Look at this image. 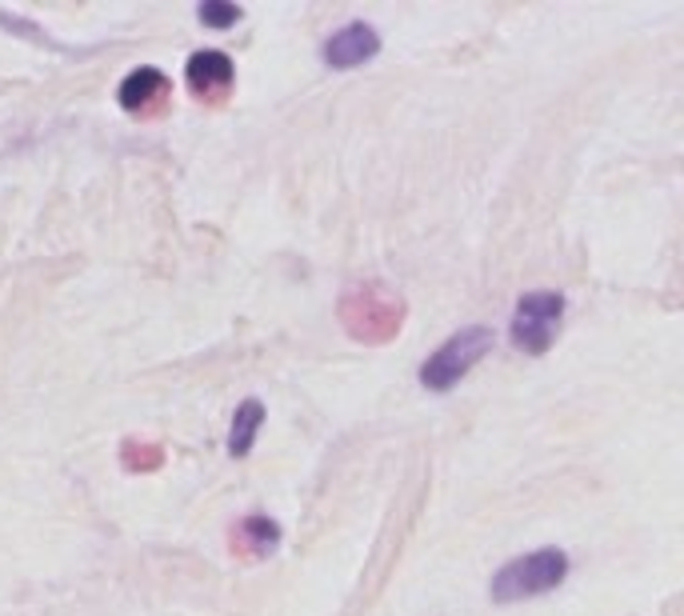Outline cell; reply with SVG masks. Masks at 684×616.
<instances>
[{"label":"cell","mask_w":684,"mask_h":616,"mask_svg":"<svg viewBox=\"0 0 684 616\" xmlns=\"http://www.w3.org/2000/svg\"><path fill=\"white\" fill-rule=\"evenodd\" d=\"M260 425H265V405H260V400H253V396H248V400H241V405H236V412H232V429H229V453L236 456V461L253 453Z\"/></svg>","instance_id":"9c48e42d"},{"label":"cell","mask_w":684,"mask_h":616,"mask_svg":"<svg viewBox=\"0 0 684 616\" xmlns=\"http://www.w3.org/2000/svg\"><path fill=\"white\" fill-rule=\"evenodd\" d=\"M488 352H492V328L485 325L461 328V333H453L441 349L432 352L429 361L420 364V384L432 388V393H449L461 376H468L476 364L485 361Z\"/></svg>","instance_id":"3957f363"},{"label":"cell","mask_w":684,"mask_h":616,"mask_svg":"<svg viewBox=\"0 0 684 616\" xmlns=\"http://www.w3.org/2000/svg\"><path fill=\"white\" fill-rule=\"evenodd\" d=\"M565 577H569V557H565L560 548H541V553L509 560V565L492 577V601L509 605V601H524V596L553 593Z\"/></svg>","instance_id":"7a4b0ae2"},{"label":"cell","mask_w":684,"mask_h":616,"mask_svg":"<svg viewBox=\"0 0 684 616\" xmlns=\"http://www.w3.org/2000/svg\"><path fill=\"white\" fill-rule=\"evenodd\" d=\"M0 24H9V28H16V36H33L36 45H45V48H60L65 53V45H57V40H48L40 28H36L33 21H24V16H16V12H0Z\"/></svg>","instance_id":"7c38bea8"},{"label":"cell","mask_w":684,"mask_h":616,"mask_svg":"<svg viewBox=\"0 0 684 616\" xmlns=\"http://www.w3.org/2000/svg\"><path fill=\"white\" fill-rule=\"evenodd\" d=\"M164 96H169V77L161 69L128 72L125 81H120V89H116V101L128 113H149L152 105H164Z\"/></svg>","instance_id":"ba28073f"},{"label":"cell","mask_w":684,"mask_h":616,"mask_svg":"<svg viewBox=\"0 0 684 616\" xmlns=\"http://www.w3.org/2000/svg\"><path fill=\"white\" fill-rule=\"evenodd\" d=\"M560 316H565V297L560 292H529V297H521L517 313H512V345L541 357L553 345V337H557Z\"/></svg>","instance_id":"277c9868"},{"label":"cell","mask_w":684,"mask_h":616,"mask_svg":"<svg viewBox=\"0 0 684 616\" xmlns=\"http://www.w3.org/2000/svg\"><path fill=\"white\" fill-rule=\"evenodd\" d=\"M376 53H381V36L364 21H352V24H345V28H337V33L325 40V48H321V57H325L328 69H357V65L372 60Z\"/></svg>","instance_id":"5b68a950"},{"label":"cell","mask_w":684,"mask_h":616,"mask_svg":"<svg viewBox=\"0 0 684 616\" xmlns=\"http://www.w3.org/2000/svg\"><path fill=\"white\" fill-rule=\"evenodd\" d=\"M340 325L360 345H389L405 325V297L381 280H364L340 297Z\"/></svg>","instance_id":"6da1fadb"},{"label":"cell","mask_w":684,"mask_h":616,"mask_svg":"<svg viewBox=\"0 0 684 616\" xmlns=\"http://www.w3.org/2000/svg\"><path fill=\"white\" fill-rule=\"evenodd\" d=\"M197 16L205 28H232V24H241L244 12L236 4H229V0H205Z\"/></svg>","instance_id":"8fae6325"},{"label":"cell","mask_w":684,"mask_h":616,"mask_svg":"<svg viewBox=\"0 0 684 616\" xmlns=\"http://www.w3.org/2000/svg\"><path fill=\"white\" fill-rule=\"evenodd\" d=\"M232 77H236V69H232V57L229 53H221V48H200V53H193L185 65V81L188 89L197 96H205V101H212L217 93H224L232 84Z\"/></svg>","instance_id":"8992f818"},{"label":"cell","mask_w":684,"mask_h":616,"mask_svg":"<svg viewBox=\"0 0 684 616\" xmlns=\"http://www.w3.org/2000/svg\"><path fill=\"white\" fill-rule=\"evenodd\" d=\"M229 545L236 557L260 560L280 545V524L273 521V516H265V512H253V516H244L229 533Z\"/></svg>","instance_id":"52a82bcc"},{"label":"cell","mask_w":684,"mask_h":616,"mask_svg":"<svg viewBox=\"0 0 684 616\" xmlns=\"http://www.w3.org/2000/svg\"><path fill=\"white\" fill-rule=\"evenodd\" d=\"M120 465L128 473H156L164 465V449L149 441H125L120 444Z\"/></svg>","instance_id":"30bf717a"}]
</instances>
